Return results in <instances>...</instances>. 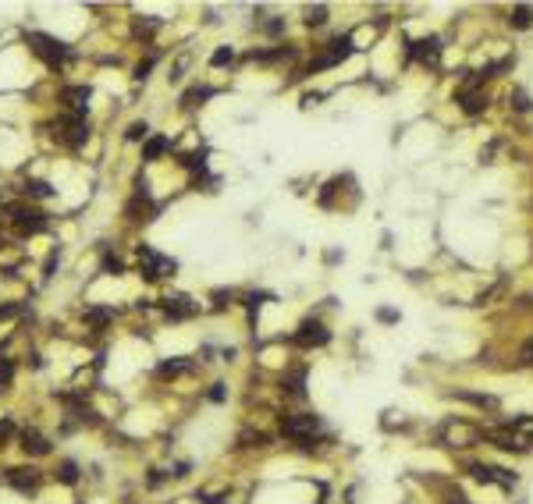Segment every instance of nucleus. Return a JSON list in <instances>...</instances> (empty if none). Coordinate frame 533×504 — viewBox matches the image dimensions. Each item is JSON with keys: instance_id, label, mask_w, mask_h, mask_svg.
I'll list each match as a JSON object with an SVG mask.
<instances>
[{"instance_id": "nucleus-3", "label": "nucleus", "mask_w": 533, "mask_h": 504, "mask_svg": "<svg viewBox=\"0 0 533 504\" xmlns=\"http://www.w3.org/2000/svg\"><path fill=\"white\" fill-rule=\"evenodd\" d=\"M54 135L68 146V150H78V146H86L89 139V124H86V114H65L57 124H54Z\"/></svg>"}, {"instance_id": "nucleus-21", "label": "nucleus", "mask_w": 533, "mask_h": 504, "mask_svg": "<svg viewBox=\"0 0 533 504\" xmlns=\"http://www.w3.org/2000/svg\"><path fill=\"white\" fill-rule=\"evenodd\" d=\"M22 192H25L29 199H50L54 188H50V181H43V178H29V181H22Z\"/></svg>"}, {"instance_id": "nucleus-25", "label": "nucleus", "mask_w": 533, "mask_h": 504, "mask_svg": "<svg viewBox=\"0 0 533 504\" xmlns=\"http://www.w3.org/2000/svg\"><path fill=\"white\" fill-rule=\"evenodd\" d=\"M128 142H142V139H150V124L146 121H132L128 124V132H125Z\"/></svg>"}, {"instance_id": "nucleus-10", "label": "nucleus", "mask_w": 533, "mask_h": 504, "mask_svg": "<svg viewBox=\"0 0 533 504\" xmlns=\"http://www.w3.org/2000/svg\"><path fill=\"white\" fill-rule=\"evenodd\" d=\"M89 86H65L60 89V103H68V114H86L89 111Z\"/></svg>"}, {"instance_id": "nucleus-2", "label": "nucleus", "mask_w": 533, "mask_h": 504, "mask_svg": "<svg viewBox=\"0 0 533 504\" xmlns=\"http://www.w3.org/2000/svg\"><path fill=\"white\" fill-rule=\"evenodd\" d=\"M320 430V415L313 412H299V415H281V433L295 440V444H302V440H313Z\"/></svg>"}, {"instance_id": "nucleus-33", "label": "nucleus", "mask_w": 533, "mask_h": 504, "mask_svg": "<svg viewBox=\"0 0 533 504\" xmlns=\"http://www.w3.org/2000/svg\"><path fill=\"white\" fill-rule=\"evenodd\" d=\"M207 398H210V402H214V405H220V402H228V387H224V384H210Z\"/></svg>"}, {"instance_id": "nucleus-34", "label": "nucleus", "mask_w": 533, "mask_h": 504, "mask_svg": "<svg viewBox=\"0 0 533 504\" xmlns=\"http://www.w3.org/2000/svg\"><path fill=\"white\" fill-rule=\"evenodd\" d=\"M263 299H271V295H263V291H253V295H249V299H245V306H249V317H256V312H260Z\"/></svg>"}, {"instance_id": "nucleus-14", "label": "nucleus", "mask_w": 533, "mask_h": 504, "mask_svg": "<svg viewBox=\"0 0 533 504\" xmlns=\"http://www.w3.org/2000/svg\"><path fill=\"white\" fill-rule=\"evenodd\" d=\"M125 214H128V220H150L153 206H150V199H146V188H139V196L125 206Z\"/></svg>"}, {"instance_id": "nucleus-40", "label": "nucleus", "mask_w": 533, "mask_h": 504, "mask_svg": "<svg viewBox=\"0 0 533 504\" xmlns=\"http://www.w3.org/2000/svg\"><path fill=\"white\" fill-rule=\"evenodd\" d=\"M18 312V306H0V320H8V317H14Z\"/></svg>"}, {"instance_id": "nucleus-23", "label": "nucleus", "mask_w": 533, "mask_h": 504, "mask_svg": "<svg viewBox=\"0 0 533 504\" xmlns=\"http://www.w3.org/2000/svg\"><path fill=\"white\" fill-rule=\"evenodd\" d=\"M508 22H512V29H530V25H533V8H530V4H519V8H512Z\"/></svg>"}, {"instance_id": "nucleus-39", "label": "nucleus", "mask_w": 533, "mask_h": 504, "mask_svg": "<svg viewBox=\"0 0 533 504\" xmlns=\"http://www.w3.org/2000/svg\"><path fill=\"white\" fill-rule=\"evenodd\" d=\"M448 504H469V501H466L462 490H452V494H448Z\"/></svg>"}, {"instance_id": "nucleus-29", "label": "nucleus", "mask_w": 533, "mask_h": 504, "mask_svg": "<svg viewBox=\"0 0 533 504\" xmlns=\"http://www.w3.org/2000/svg\"><path fill=\"white\" fill-rule=\"evenodd\" d=\"M231 60H235V50H231V47H220V50H214L210 65H214V68H220V65H231Z\"/></svg>"}, {"instance_id": "nucleus-18", "label": "nucleus", "mask_w": 533, "mask_h": 504, "mask_svg": "<svg viewBox=\"0 0 533 504\" xmlns=\"http://www.w3.org/2000/svg\"><path fill=\"white\" fill-rule=\"evenodd\" d=\"M54 476H57V483H65V487H75V483H78V461L60 458L57 469H54Z\"/></svg>"}, {"instance_id": "nucleus-1", "label": "nucleus", "mask_w": 533, "mask_h": 504, "mask_svg": "<svg viewBox=\"0 0 533 504\" xmlns=\"http://www.w3.org/2000/svg\"><path fill=\"white\" fill-rule=\"evenodd\" d=\"M25 43L32 47V54H36V57H43L50 68H60V65H65V60L71 57V50H68L65 43H60V39L43 36V32H29V36H25Z\"/></svg>"}, {"instance_id": "nucleus-17", "label": "nucleus", "mask_w": 533, "mask_h": 504, "mask_svg": "<svg viewBox=\"0 0 533 504\" xmlns=\"http://www.w3.org/2000/svg\"><path fill=\"white\" fill-rule=\"evenodd\" d=\"M168 150H171V139H163V135H150V139H146V146H142V160H160Z\"/></svg>"}, {"instance_id": "nucleus-7", "label": "nucleus", "mask_w": 533, "mask_h": 504, "mask_svg": "<svg viewBox=\"0 0 533 504\" xmlns=\"http://www.w3.org/2000/svg\"><path fill=\"white\" fill-rule=\"evenodd\" d=\"M18 448H22L25 458H47L54 455V440L47 433H39L36 426H25V430H18Z\"/></svg>"}, {"instance_id": "nucleus-8", "label": "nucleus", "mask_w": 533, "mask_h": 504, "mask_svg": "<svg viewBox=\"0 0 533 504\" xmlns=\"http://www.w3.org/2000/svg\"><path fill=\"white\" fill-rule=\"evenodd\" d=\"M331 341V330H327L320 320H302V327H299V334H295V345H302V348H320V345H327Z\"/></svg>"}, {"instance_id": "nucleus-37", "label": "nucleus", "mask_w": 533, "mask_h": 504, "mask_svg": "<svg viewBox=\"0 0 533 504\" xmlns=\"http://www.w3.org/2000/svg\"><path fill=\"white\" fill-rule=\"evenodd\" d=\"M519 363H523V366H533V338L519 348Z\"/></svg>"}, {"instance_id": "nucleus-35", "label": "nucleus", "mask_w": 533, "mask_h": 504, "mask_svg": "<svg viewBox=\"0 0 533 504\" xmlns=\"http://www.w3.org/2000/svg\"><path fill=\"white\" fill-rule=\"evenodd\" d=\"M263 32L266 36H281L284 32V18H271V22H263Z\"/></svg>"}, {"instance_id": "nucleus-4", "label": "nucleus", "mask_w": 533, "mask_h": 504, "mask_svg": "<svg viewBox=\"0 0 533 504\" xmlns=\"http://www.w3.org/2000/svg\"><path fill=\"white\" fill-rule=\"evenodd\" d=\"M4 214L14 224L18 235H39V231H47V214H39V209H32V206L18 203V206H8Z\"/></svg>"}, {"instance_id": "nucleus-32", "label": "nucleus", "mask_w": 533, "mask_h": 504, "mask_svg": "<svg viewBox=\"0 0 533 504\" xmlns=\"http://www.w3.org/2000/svg\"><path fill=\"white\" fill-rule=\"evenodd\" d=\"M508 100H512V107H516V111H530V107H533L530 96H526L523 89H512V93H508Z\"/></svg>"}, {"instance_id": "nucleus-27", "label": "nucleus", "mask_w": 533, "mask_h": 504, "mask_svg": "<svg viewBox=\"0 0 533 504\" xmlns=\"http://www.w3.org/2000/svg\"><path fill=\"white\" fill-rule=\"evenodd\" d=\"M18 433V426H14V419L11 415H4V419H0V448H4V444H11V437Z\"/></svg>"}, {"instance_id": "nucleus-28", "label": "nucleus", "mask_w": 533, "mask_h": 504, "mask_svg": "<svg viewBox=\"0 0 533 504\" xmlns=\"http://www.w3.org/2000/svg\"><path fill=\"white\" fill-rule=\"evenodd\" d=\"M327 22V8L317 4V8H306V25H324Z\"/></svg>"}, {"instance_id": "nucleus-26", "label": "nucleus", "mask_w": 533, "mask_h": 504, "mask_svg": "<svg viewBox=\"0 0 533 504\" xmlns=\"http://www.w3.org/2000/svg\"><path fill=\"white\" fill-rule=\"evenodd\" d=\"M14 380V359H0V391H8Z\"/></svg>"}, {"instance_id": "nucleus-12", "label": "nucleus", "mask_w": 533, "mask_h": 504, "mask_svg": "<svg viewBox=\"0 0 533 504\" xmlns=\"http://www.w3.org/2000/svg\"><path fill=\"white\" fill-rule=\"evenodd\" d=\"M192 369V359H163L157 366V380H178V376H185Z\"/></svg>"}, {"instance_id": "nucleus-36", "label": "nucleus", "mask_w": 533, "mask_h": 504, "mask_svg": "<svg viewBox=\"0 0 533 504\" xmlns=\"http://www.w3.org/2000/svg\"><path fill=\"white\" fill-rule=\"evenodd\" d=\"M121 270H125V263L117 256H104V274H121Z\"/></svg>"}, {"instance_id": "nucleus-24", "label": "nucleus", "mask_w": 533, "mask_h": 504, "mask_svg": "<svg viewBox=\"0 0 533 504\" xmlns=\"http://www.w3.org/2000/svg\"><path fill=\"white\" fill-rule=\"evenodd\" d=\"M157 29H160V18H139V22H135V36L139 39H150Z\"/></svg>"}, {"instance_id": "nucleus-31", "label": "nucleus", "mask_w": 533, "mask_h": 504, "mask_svg": "<svg viewBox=\"0 0 533 504\" xmlns=\"http://www.w3.org/2000/svg\"><path fill=\"white\" fill-rule=\"evenodd\" d=\"M111 317H114L111 309H86V320H89V323H96V327H104Z\"/></svg>"}, {"instance_id": "nucleus-13", "label": "nucleus", "mask_w": 533, "mask_h": 504, "mask_svg": "<svg viewBox=\"0 0 533 504\" xmlns=\"http://www.w3.org/2000/svg\"><path fill=\"white\" fill-rule=\"evenodd\" d=\"M271 433H266V430H242L238 433V448L242 451H253V448H271Z\"/></svg>"}, {"instance_id": "nucleus-38", "label": "nucleus", "mask_w": 533, "mask_h": 504, "mask_svg": "<svg viewBox=\"0 0 533 504\" xmlns=\"http://www.w3.org/2000/svg\"><path fill=\"white\" fill-rule=\"evenodd\" d=\"M377 320H381V323H395V320H398V312H395V309H381V312H377Z\"/></svg>"}, {"instance_id": "nucleus-15", "label": "nucleus", "mask_w": 533, "mask_h": 504, "mask_svg": "<svg viewBox=\"0 0 533 504\" xmlns=\"http://www.w3.org/2000/svg\"><path fill=\"white\" fill-rule=\"evenodd\" d=\"M409 50H413V57H420V60H430V65H438L441 43H438V39H420V43H409Z\"/></svg>"}, {"instance_id": "nucleus-19", "label": "nucleus", "mask_w": 533, "mask_h": 504, "mask_svg": "<svg viewBox=\"0 0 533 504\" xmlns=\"http://www.w3.org/2000/svg\"><path fill=\"white\" fill-rule=\"evenodd\" d=\"M302 384H306V369L299 366V369H292V373L281 380V391H284V394H292V398H302V394H306Z\"/></svg>"}, {"instance_id": "nucleus-20", "label": "nucleus", "mask_w": 533, "mask_h": 504, "mask_svg": "<svg viewBox=\"0 0 533 504\" xmlns=\"http://www.w3.org/2000/svg\"><path fill=\"white\" fill-rule=\"evenodd\" d=\"M459 103H462V111H466L469 117H477V114L487 111V96H484V93H459Z\"/></svg>"}, {"instance_id": "nucleus-5", "label": "nucleus", "mask_w": 533, "mask_h": 504, "mask_svg": "<svg viewBox=\"0 0 533 504\" xmlns=\"http://www.w3.org/2000/svg\"><path fill=\"white\" fill-rule=\"evenodd\" d=\"M174 260H168V256H160L157 249H150V245H139V274L146 277V281H160L163 274H174Z\"/></svg>"}, {"instance_id": "nucleus-11", "label": "nucleus", "mask_w": 533, "mask_h": 504, "mask_svg": "<svg viewBox=\"0 0 533 504\" xmlns=\"http://www.w3.org/2000/svg\"><path fill=\"white\" fill-rule=\"evenodd\" d=\"M469 472H473L477 483H501V487H516V476H512L508 469H498V466H484V461H477Z\"/></svg>"}, {"instance_id": "nucleus-30", "label": "nucleus", "mask_w": 533, "mask_h": 504, "mask_svg": "<svg viewBox=\"0 0 533 504\" xmlns=\"http://www.w3.org/2000/svg\"><path fill=\"white\" fill-rule=\"evenodd\" d=\"M153 65H157V54H150L146 60H139V68H135V82H146V78H150V71H153Z\"/></svg>"}, {"instance_id": "nucleus-9", "label": "nucleus", "mask_w": 533, "mask_h": 504, "mask_svg": "<svg viewBox=\"0 0 533 504\" xmlns=\"http://www.w3.org/2000/svg\"><path fill=\"white\" fill-rule=\"evenodd\" d=\"M160 309H163V317H168V320H189V317H196L199 306L189 295H168L160 302Z\"/></svg>"}, {"instance_id": "nucleus-16", "label": "nucleus", "mask_w": 533, "mask_h": 504, "mask_svg": "<svg viewBox=\"0 0 533 504\" xmlns=\"http://www.w3.org/2000/svg\"><path fill=\"white\" fill-rule=\"evenodd\" d=\"M327 57H331L334 65H341L345 57H352V36H334L331 47H327Z\"/></svg>"}, {"instance_id": "nucleus-6", "label": "nucleus", "mask_w": 533, "mask_h": 504, "mask_svg": "<svg viewBox=\"0 0 533 504\" xmlns=\"http://www.w3.org/2000/svg\"><path fill=\"white\" fill-rule=\"evenodd\" d=\"M4 483L14 487L18 494H36L43 487V469L36 466H14V469H4Z\"/></svg>"}, {"instance_id": "nucleus-22", "label": "nucleus", "mask_w": 533, "mask_h": 504, "mask_svg": "<svg viewBox=\"0 0 533 504\" xmlns=\"http://www.w3.org/2000/svg\"><path fill=\"white\" fill-rule=\"evenodd\" d=\"M214 93L217 89H210V86H192L185 96H181V107H199V103H207Z\"/></svg>"}]
</instances>
